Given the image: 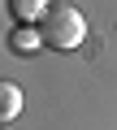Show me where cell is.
Here are the masks:
<instances>
[{
    "label": "cell",
    "mask_w": 117,
    "mask_h": 130,
    "mask_svg": "<svg viewBox=\"0 0 117 130\" xmlns=\"http://www.w3.org/2000/svg\"><path fill=\"white\" fill-rule=\"evenodd\" d=\"M39 43H43V35H39L35 26H18V30L9 35V48H13L18 56H30V52H35Z\"/></svg>",
    "instance_id": "cell-3"
},
{
    "label": "cell",
    "mask_w": 117,
    "mask_h": 130,
    "mask_svg": "<svg viewBox=\"0 0 117 130\" xmlns=\"http://www.w3.org/2000/svg\"><path fill=\"white\" fill-rule=\"evenodd\" d=\"M52 5L48 0H9V13L18 18V26H35V18L43 22V13H48Z\"/></svg>",
    "instance_id": "cell-2"
},
{
    "label": "cell",
    "mask_w": 117,
    "mask_h": 130,
    "mask_svg": "<svg viewBox=\"0 0 117 130\" xmlns=\"http://www.w3.org/2000/svg\"><path fill=\"white\" fill-rule=\"evenodd\" d=\"M18 108H22V91H18L13 83L0 78V121H13V117H18Z\"/></svg>",
    "instance_id": "cell-4"
},
{
    "label": "cell",
    "mask_w": 117,
    "mask_h": 130,
    "mask_svg": "<svg viewBox=\"0 0 117 130\" xmlns=\"http://www.w3.org/2000/svg\"><path fill=\"white\" fill-rule=\"evenodd\" d=\"M39 35H43L48 48L70 52V48H78V43L87 39V18H82L74 5H52V9L43 13V22H39Z\"/></svg>",
    "instance_id": "cell-1"
}]
</instances>
